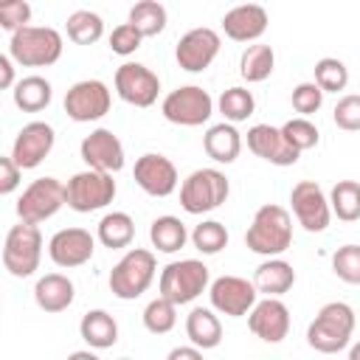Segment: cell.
<instances>
[{
  "label": "cell",
  "instance_id": "cell-1",
  "mask_svg": "<svg viewBox=\"0 0 360 360\" xmlns=\"http://www.w3.org/2000/svg\"><path fill=\"white\" fill-rule=\"evenodd\" d=\"M245 245H248V250H253L259 256L278 259L292 245V219H290V211L284 205L264 202L253 214V222L245 231Z\"/></svg>",
  "mask_w": 360,
  "mask_h": 360
},
{
  "label": "cell",
  "instance_id": "cell-2",
  "mask_svg": "<svg viewBox=\"0 0 360 360\" xmlns=\"http://www.w3.org/2000/svg\"><path fill=\"white\" fill-rule=\"evenodd\" d=\"M354 323H357L354 309L346 301H329L318 309L315 321L307 326V343L321 354H338L352 343Z\"/></svg>",
  "mask_w": 360,
  "mask_h": 360
},
{
  "label": "cell",
  "instance_id": "cell-3",
  "mask_svg": "<svg viewBox=\"0 0 360 360\" xmlns=\"http://www.w3.org/2000/svg\"><path fill=\"white\" fill-rule=\"evenodd\" d=\"M65 39L51 25H25L8 39V56L22 68H51L59 62Z\"/></svg>",
  "mask_w": 360,
  "mask_h": 360
},
{
  "label": "cell",
  "instance_id": "cell-4",
  "mask_svg": "<svg viewBox=\"0 0 360 360\" xmlns=\"http://www.w3.org/2000/svg\"><path fill=\"white\" fill-rule=\"evenodd\" d=\"M155 273H158L155 253L146 248H132L110 270V292L121 301H135L149 290V284L155 281Z\"/></svg>",
  "mask_w": 360,
  "mask_h": 360
},
{
  "label": "cell",
  "instance_id": "cell-5",
  "mask_svg": "<svg viewBox=\"0 0 360 360\" xmlns=\"http://www.w3.org/2000/svg\"><path fill=\"white\" fill-rule=\"evenodd\" d=\"M160 295L169 298L172 304L183 307L191 304L197 295H202L211 287V273L200 259H180V262H169L160 270Z\"/></svg>",
  "mask_w": 360,
  "mask_h": 360
},
{
  "label": "cell",
  "instance_id": "cell-6",
  "mask_svg": "<svg viewBox=\"0 0 360 360\" xmlns=\"http://www.w3.org/2000/svg\"><path fill=\"white\" fill-rule=\"evenodd\" d=\"M231 194V183L219 169H194L180 186V205L186 214H208Z\"/></svg>",
  "mask_w": 360,
  "mask_h": 360
},
{
  "label": "cell",
  "instance_id": "cell-7",
  "mask_svg": "<svg viewBox=\"0 0 360 360\" xmlns=\"http://www.w3.org/2000/svg\"><path fill=\"white\" fill-rule=\"evenodd\" d=\"M42 259V233L37 225L20 222L6 233L3 242V267L14 278H28L39 267Z\"/></svg>",
  "mask_w": 360,
  "mask_h": 360
},
{
  "label": "cell",
  "instance_id": "cell-8",
  "mask_svg": "<svg viewBox=\"0 0 360 360\" xmlns=\"http://www.w3.org/2000/svg\"><path fill=\"white\" fill-rule=\"evenodd\" d=\"M62 205H68V188L56 177H39L34 180L17 200V217L20 222L39 225L51 219Z\"/></svg>",
  "mask_w": 360,
  "mask_h": 360
},
{
  "label": "cell",
  "instance_id": "cell-9",
  "mask_svg": "<svg viewBox=\"0 0 360 360\" xmlns=\"http://www.w3.org/2000/svg\"><path fill=\"white\" fill-rule=\"evenodd\" d=\"M68 208L79 211V214H90L98 208H107L115 200V180L107 172H96V169H84L76 172L68 180Z\"/></svg>",
  "mask_w": 360,
  "mask_h": 360
},
{
  "label": "cell",
  "instance_id": "cell-10",
  "mask_svg": "<svg viewBox=\"0 0 360 360\" xmlns=\"http://www.w3.org/2000/svg\"><path fill=\"white\" fill-rule=\"evenodd\" d=\"M160 112L166 121L177 127H200L214 115V98L200 84H186V87L172 90L163 98Z\"/></svg>",
  "mask_w": 360,
  "mask_h": 360
},
{
  "label": "cell",
  "instance_id": "cell-11",
  "mask_svg": "<svg viewBox=\"0 0 360 360\" xmlns=\"http://www.w3.org/2000/svg\"><path fill=\"white\" fill-rule=\"evenodd\" d=\"M110 104L112 96L101 79H82L65 93V112L76 124H90L104 118L110 112Z\"/></svg>",
  "mask_w": 360,
  "mask_h": 360
},
{
  "label": "cell",
  "instance_id": "cell-12",
  "mask_svg": "<svg viewBox=\"0 0 360 360\" xmlns=\"http://www.w3.org/2000/svg\"><path fill=\"white\" fill-rule=\"evenodd\" d=\"M208 298H211L214 312L228 315V318H242V315H250V309L256 307L259 290L253 281L242 276H219L211 281Z\"/></svg>",
  "mask_w": 360,
  "mask_h": 360
},
{
  "label": "cell",
  "instance_id": "cell-13",
  "mask_svg": "<svg viewBox=\"0 0 360 360\" xmlns=\"http://www.w3.org/2000/svg\"><path fill=\"white\" fill-rule=\"evenodd\" d=\"M290 202H292V214H295L298 225L307 233H323L329 228V219H332L329 197L323 194V188L315 180L295 183L290 191Z\"/></svg>",
  "mask_w": 360,
  "mask_h": 360
},
{
  "label": "cell",
  "instance_id": "cell-14",
  "mask_svg": "<svg viewBox=\"0 0 360 360\" xmlns=\"http://www.w3.org/2000/svg\"><path fill=\"white\" fill-rule=\"evenodd\" d=\"M115 93L132 107H152L160 93V79L141 62H124L115 70Z\"/></svg>",
  "mask_w": 360,
  "mask_h": 360
},
{
  "label": "cell",
  "instance_id": "cell-15",
  "mask_svg": "<svg viewBox=\"0 0 360 360\" xmlns=\"http://www.w3.org/2000/svg\"><path fill=\"white\" fill-rule=\"evenodd\" d=\"M219 45H222V39H219V34L214 28H205V25L202 28H191V31H186L180 37V42L174 48V59H177V65L183 70L202 73L217 59Z\"/></svg>",
  "mask_w": 360,
  "mask_h": 360
},
{
  "label": "cell",
  "instance_id": "cell-16",
  "mask_svg": "<svg viewBox=\"0 0 360 360\" xmlns=\"http://www.w3.org/2000/svg\"><path fill=\"white\" fill-rule=\"evenodd\" d=\"M79 155L87 163V169H96V172L115 174L124 169V143L118 141V135L112 129H104V127H98L82 138Z\"/></svg>",
  "mask_w": 360,
  "mask_h": 360
},
{
  "label": "cell",
  "instance_id": "cell-17",
  "mask_svg": "<svg viewBox=\"0 0 360 360\" xmlns=\"http://www.w3.org/2000/svg\"><path fill=\"white\" fill-rule=\"evenodd\" d=\"M53 141H56V132L51 124L45 121H31L25 124L14 143H11V160L20 166V169H37L53 149Z\"/></svg>",
  "mask_w": 360,
  "mask_h": 360
},
{
  "label": "cell",
  "instance_id": "cell-18",
  "mask_svg": "<svg viewBox=\"0 0 360 360\" xmlns=\"http://www.w3.org/2000/svg\"><path fill=\"white\" fill-rule=\"evenodd\" d=\"M96 236L84 228H62L48 242V256L56 267H82L93 259Z\"/></svg>",
  "mask_w": 360,
  "mask_h": 360
},
{
  "label": "cell",
  "instance_id": "cell-19",
  "mask_svg": "<svg viewBox=\"0 0 360 360\" xmlns=\"http://www.w3.org/2000/svg\"><path fill=\"white\" fill-rule=\"evenodd\" d=\"M135 183L149 194V197H169L177 188V169L174 163L160 155V152H146L135 160L132 169Z\"/></svg>",
  "mask_w": 360,
  "mask_h": 360
},
{
  "label": "cell",
  "instance_id": "cell-20",
  "mask_svg": "<svg viewBox=\"0 0 360 360\" xmlns=\"http://www.w3.org/2000/svg\"><path fill=\"white\" fill-rule=\"evenodd\" d=\"M248 149L273 166H295L301 158V152L292 149L290 141L284 138L281 127H270V124H253L248 129Z\"/></svg>",
  "mask_w": 360,
  "mask_h": 360
},
{
  "label": "cell",
  "instance_id": "cell-21",
  "mask_svg": "<svg viewBox=\"0 0 360 360\" xmlns=\"http://www.w3.org/2000/svg\"><path fill=\"white\" fill-rule=\"evenodd\" d=\"M250 332L264 343H281L290 332V309L281 298H262L248 315Z\"/></svg>",
  "mask_w": 360,
  "mask_h": 360
},
{
  "label": "cell",
  "instance_id": "cell-22",
  "mask_svg": "<svg viewBox=\"0 0 360 360\" xmlns=\"http://www.w3.org/2000/svg\"><path fill=\"white\" fill-rule=\"evenodd\" d=\"M267 25H270V17H267L264 6H259V3L233 6L222 17V31L233 42H256L267 31Z\"/></svg>",
  "mask_w": 360,
  "mask_h": 360
},
{
  "label": "cell",
  "instance_id": "cell-23",
  "mask_svg": "<svg viewBox=\"0 0 360 360\" xmlns=\"http://www.w3.org/2000/svg\"><path fill=\"white\" fill-rule=\"evenodd\" d=\"M73 295H76V287L68 276L62 273H48L42 278H37L34 284V301L42 312H65L70 304H73Z\"/></svg>",
  "mask_w": 360,
  "mask_h": 360
},
{
  "label": "cell",
  "instance_id": "cell-24",
  "mask_svg": "<svg viewBox=\"0 0 360 360\" xmlns=\"http://www.w3.org/2000/svg\"><path fill=\"white\" fill-rule=\"evenodd\" d=\"M202 149L214 163H233L242 152V135L233 124L222 121L208 127V132L202 135Z\"/></svg>",
  "mask_w": 360,
  "mask_h": 360
},
{
  "label": "cell",
  "instance_id": "cell-25",
  "mask_svg": "<svg viewBox=\"0 0 360 360\" xmlns=\"http://www.w3.org/2000/svg\"><path fill=\"white\" fill-rule=\"evenodd\" d=\"M253 284H256V290L264 292L267 298H278V295H284L287 290H292V284H295V270H292V264L284 262V259H267V262H262V264L256 267Z\"/></svg>",
  "mask_w": 360,
  "mask_h": 360
},
{
  "label": "cell",
  "instance_id": "cell-26",
  "mask_svg": "<svg viewBox=\"0 0 360 360\" xmlns=\"http://www.w3.org/2000/svg\"><path fill=\"white\" fill-rule=\"evenodd\" d=\"M186 335H188L191 346H197V349L205 352V349L219 346V340H222V323H219V318H217L214 309L194 307L186 315Z\"/></svg>",
  "mask_w": 360,
  "mask_h": 360
},
{
  "label": "cell",
  "instance_id": "cell-27",
  "mask_svg": "<svg viewBox=\"0 0 360 360\" xmlns=\"http://www.w3.org/2000/svg\"><path fill=\"white\" fill-rule=\"evenodd\" d=\"M79 335L90 349H110L118 340V323L107 309H90L82 315Z\"/></svg>",
  "mask_w": 360,
  "mask_h": 360
},
{
  "label": "cell",
  "instance_id": "cell-28",
  "mask_svg": "<svg viewBox=\"0 0 360 360\" xmlns=\"http://www.w3.org/2000/svg\"><path fill=\"white\" fill-rule=\"evenodd\" d=\"M96 239L110 248V250H118V248H129L132 239H135V222L127 211H110L98 219V228H96Z\"/></svg>",
  "mask_w": 360,
  "mask_h": 360
},
{
  "label": "cell",
  "instance_id": "cell-29",
  "mask_svg": "<svg viewBox=\"0 0 360 360\" xmlns=\"http://www.w3.org/2000/svg\"><path fill=\"white\" fill-rule=\"evenodd\" d=\"M273 68H276V53H273V48L264 45V42L248 45V48L242 51V56H239V76H242L248 84H256V82L270 79Z\"/></svg>",
  "mask_w": 360,
  "mask_h": 360
},
{
  "label": "cell",
  "instance_id": "cell-30",
  "mask_svg": "<svg viewBox=\"0 0 360 360\" xmlns=\"http://www.w3.org/2000/svg\"><path fill=\"white\" fill-rule=\"evenodd\" d=\"M11 96H14V104L22 112H39V110H45L51 104L53 87H51V82L45 76H25V79H20L14 84Z\"/></svg>",
  "mask_w": 360,
  "mask_h": 360
},
{
  "label": "cell",
  "instance_id": "cell-31",
  "mask_svg": "<svg viewBox=\"0 0 360 360\" xmlns=\"http://www.w3.org/2000/svg\"><path fill=\"white\" fill-rule=\"evenodd\" d=\"M149 239H152V248H158V253H177L188 242V231L177 217L166 214L149 225Z\"/></svg>",
  "mask_w": 360,
  "mask_h": 360
},
{
  "label": "cell",
  "instance_id": "cell-32",
  "mask_svg": "<svg viewBox=\"0 0 360 360\" xmlns=\"http://www.w3.org/2000/svg\"><path fill=\"white\" fill-rule=\"evenodd\" d=\"M329 208L343 222L360 219V183L357 180H338L329 191Z\"/></svg>",
  "mask_w": 360,
  "mask_h": 360
},
{
  "label": "cell",
  "instance_id": "cell-33",
  "mask_svg": "<svg viewBox=\"0 0 360 360\" xmlns=\"http://www.w3.org/2000/svg\"><path fill=\"white\" fill-rule=\"evenodd\" d=\"M65 28H68V39L76 42V45H93V42H98L104 37V20L90 8L73 11L68 17Z\"/></svg>",
  "mask_w": 360,
  "mask_h": 360
},
{
  "label": "cell",
  "instance_id": "cell-34",
  "mask_svg": "<svg viewBox=\"0 0 360 360\" xmlns=\"http://www.w3.org/2000/svg\"><path fill=\"white\" fill-rule=\"evenodd\" d=\"M141 37H158L163 28H166V6L158 3V0H141L129 8V20Z\"/></svg>",
  "mask_w": 360,
  "mask_h": 360
},
{
  "label": "cell",
  "instance_id": "cell-35",
  "mask_svg": "<svg viewBox=\"0 0 360 360\" xmlns=\"http://www.w3.org/2000/svg\"><path fill=\"white\" fill-rule=\"evenodd\" d=\"M217 107H219V112L225 115L228 124H242V121H248V118L253 115L256 98H253V93L245 90V87H228V90H222Z\"/></svg>",
  "mask_w": 360,
  "mask_h": 360
},
{
  "label": "cell",
  "instance_id": "cell-36",
  "mask_svg": "<svg viewBox=\"0 0 360 360\" xmlns=\"http://www.w3.org/2000/svg\"><path fill=\"white\" fill-rule=\"evenodd\" d=\"M174 323H177V304H172L163 295H158V298H152L146 304V309H143V326H146V332L166 335V332L174 329Z\"/></svg>",
  "mask_w": 360,
  "mask_h": 360
},
{
  "label": "cell",
  "instance_id": "cell-37",
  "mask_svg": "<svg viewBox=\"0 0 360 360\" xmlns=\"http://www.w3.org/2000/svg\"><path fill=\"white\" fill-rule=\"evenodd\" d=\"M315 84L323 93H340L349 84V68L335 56H323L315 62Z\"/></svg>",
  "mask_w": 360,
  "mask_h": 360
},
{
  "label": "cell",
  "instance_id": "cell-38",
  "mask_svg": "<svg viewBox=\"0 0 360 360\" xmlns=\"http://www.w3.org/2000/svg\"><path fill=\"white\" fill-rule=\"evenodd\" d=\"M191 245H194L202 256H214V253H219V250L228 245V231H225L222 222L205 219V222L194 225V231H191Z\"/></svg>",
  "mask_w": 360,
  "mask_h": 360
},
{
  "label": "cell",
  "instance_id": "cell-39",
  "mask_svg": "<svg viewBox=\"0 0 360 360\" xmlns=\"http://www.w3.org/2000/svg\"><path fill=\"white\" fill-rule=\"evenodd\" d=\"M281 132H284V138L290 141V146L292 149H298V152H307V149H312V146H318V138H321V132H318V127L309 121V118H290L284 127H281Z\"/></svg>",
  "mask_w": 360,
  "mask_h": 360
},
{
  "label": "cell",
  "instance_id": "cell-40",
  "mask_svg": "<svg viewBox=\"0 0 360 360\" xmlns=\"http://www.w3.org/2000/svg\"><path fill=\"white\" fill-rule=\"evenodd\" d=\"M332 270L346 284H360V245H343L332 253Z\"/></svg>",
  "mask_w": 360,
  "mask_h": 360
},
{
  "label": "cell",
  "instance_id": "cell-41",
  "mask_svg": "<svg viewBox=\"0 0 360 360\" xmlns=\"http://www.w3.org/2000/svg\"><path fill=\"white\" fill-rule=\"evenodd\" d=\"M290 101H292V110H295L301 118H309V115H315V112L321 110V104H323V90H321L315 82H301V84L292 87Z\"/></svg>",
  "mask_w": 360,
  "mask_h": 360
},
{
  "label": "cell",
  "instance_id": "cell-42",
  "mask_svg": "<svg viewBox=\"0 0 360 360\" xmlns=\"http://www.w3.org/2000/svg\"><path fill=\"white\" fill-rule=\"evenodd\" d=\"M332 121H335L338 129L357 132L360 129V96L357 93H349V96L338 98V104L332 110Z\"/></svg>",
  "mask_w": 360,
  "mask_h": 360
},
{
  "label": "cell",
  "instance_id": "cell-43",
  "mask_svg": "<svg viewBox=\"0 0 360 360\" xmlns=\"http://www.w3.org/2000/svg\"><path fill=\"white\" fill-rule=\"evenodd\" d=\"M141 39L143 37H141V31L132 22H121L110 34V51L118 53V56H129V53H135L141 48Z\"/></svg>",
  "mask_w": 360,
  "mask_h": 360
},
{
  "label": "cell",
  "instance_id": "cell-44",
  "mask_svg": "<svg viewBox=\"0 0 360 360\" xmlns=\"http://www.w3.org/2000/svg\"><path fill=\"white\" fill-rule=\"evenodd\" d=\"M31 20V6L25 0H6L0 3V25L11 34H17L20 28H25Z\"/></svg>",
  "mask_w": 360,
  "mask_h": 360
},
{
  "label": "cell",
  "instance_id": "cell-45",
  "mask_svg": "<svg viewBox=\"0 0 360 360\" xmlns=\"http://www.w3.org/2000/svg\"><path fill=\"white\" fill-rule=\"evenodd\" d=\"M20 174H22V169L11 160V155L0 158V194H3V197L11 194V191L20 186Z\"/></svg>",
  "mask_w": 360,
  "mask_h": 360
},
{
  "label": "cell",
  "instance_id": "cell-46",
  "mask_svg": "<svg viewBox=\"0 0 360 360\" xmlns=\"http://www.w3.org/2000/svg\"><path fill=\"white\" fill-rule=\"evenodd\" d=\"M17 82H14V59L8 53L0 56V87L3 90H11Z\"/></svg>",
  "mask_w": 360,
  "mask_h": 360
},
{
  "label": "cell",
  "instance_id": "cell-47",
  "mask_svg": "<svg viewBox=\"0 0 360 360\" xmlns=\"http://www.w3.org/2000/svg\"><path fill=\"white\" fill-rule=\"evenodd\" d=\"M166 360H202V349H197V346H174L166 354Z\"/></svg>",
  "mask_w": 360,
  "mask_h": 360
},
{
  "label": "cell",
  "instance_id": "cell-48",
  "mask_svg": "<svg viewBox=\"0 0 360 360\" xmlns=\"http://www.w3.org/2000/svg\"><path fill=\"white\" fill-rule=\"evenodd\" d=\"M68 360H98V357H96L93 352H84V349H82V352H70Z\"/></svg>",
  "mask_w": 360,
  "mask_h": 360
},
{
  "label": "cell",
  "instance_id": "cell-49",
  "mask_svg": "<svg viewBox=\"0 0 360 360\" xmlns=\"http://www.w3.org/2000/svg\"><path fill=\"white\" fill-rule=\"evenodd\" d=\"M349 360H360V340L352 343V349H349Z\"/></svg>",
  "mask_w": 360,
  "mask_h": 360
},
{
  "label": "cell",
  "instance_id": "cell-50",
  "mask_svg": "<svg viewBox=\"0 0 360 360\" xmlns=\"http://www.w3.org/2000/svg\"><path fill=\"white\" fill-rule=\"evenodd\" d=\"M118 360H132V357H118Z\"/></svg>",
  "mask_w": 360,
  "mask_h": 360
}]
</instances>
